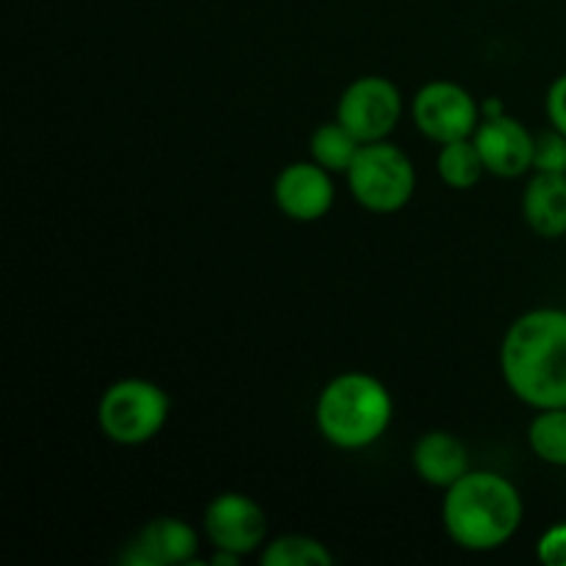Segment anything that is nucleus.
<instances>
[{
	"label": "nucleus",
	"instance_id": "nucleus-1",
	"mask_svg": "<svg viewBox=\"0 0 566 566\" xmlns=\"http://www.w3.org/2000/svg\"><path fill=\"white\" fill-rule=\"evenodd\" d=\"M503 379L536 409L566 407V313L534 310L512 324L501 348Z\"/></svg>",
	"mask_w": 566,
	"mask_h": 566
},
{
	"label": "nucleus",
	"instance_id": "nucleus-2",
	"mask_svg": "<svg viewBox=\"0 0 566 566\" xmlns=\"http://www.w3.org/2000/svg\"><path fill=\"white\" fill-rule=\"evenodd\" d=\"M442 523L464 551H495L517 534L523 497L517 486L497 473H464L448 486Z\"/></svg>",
	"mask_w": 566,
	"mask_h": 566
},
{
	"label": "nucleus",
	"instance_id": "nucleus-3",
	"mask_svg": "<svg viewBox=\"0 0 566 566\" xmlns=\"http://www.w3.org/2000/svg\"><path fill=\"white\" fill-rule=\"evenodd\" d=\"M390 392L368 374H343L332 379L315 407L321 434L346 451H357L379 440L390 426Z\"/></svg>",
	"mask_w": 566,
	"mask_h": 566
},
{
	"label": "nucleus",
	"instance_id": "nucleus-4",
	"mask_svg": "<svg viewBox=\"0 0 566 566\" xmlns=\"http://www.w3.org/2000/svg\"><path fill=\"white\" fill-rule=\"evenodd\" d=\"M346 175L354 199L374 213H396L412 199V160L396 144H363Z\"/></svg>",
	"mask_w": 566,
	"mask_h": 566
},
{
	"label": "nucleus",
	"instance_id": "nucleus-5",
	"mask_svg": "<svg viewBox=\"0 0 566 566\" xmlns=\"http://www.w3.org/2000/svg\"><path fill=\"white\" fill-rule=\"evenodd\" d=\"M169 398L158 385L144 379H122L99 398V429L119 446H142L166 423Z\"/></svg>",
	"mask_w": 566,
	"mask_h": 566
},
{
	"label": "nucleus",
	"instance_id": "nucleus-6",
	"mask_svg": "<svg viewBox=\"0 0 566 566\" xmlns=\"http://www.w3.org/2000/svg\"><path fill=\"white\" fill-rule=\"evenodd\" d=\"M401 119V92L392 81L368 75L354 81L337 105V122L363 144L381 142Z\"/></svg>",
	"mask_w": 566,
	"mask_h": 566
},
{
	"label": "nucleus",
	"instance_id": "nucleus-7",
	"mask_svg": "<svg viewBox=\"0 0 566 566\" xmlns=\"http://www.w3.org/2000/svg\"><path fill=\"white\" fill-rule=\"evenodd\" d=\"M415 125L431 142L451 144L462 142L479 125V108L470 92H464L459 83L434 81L426 83L412 103Z\"/></svg>",
	"mask_w": 566,
	"mask_h": 566
},
{
	"label": "nucleus",
	"instance_id": "nucleus-8",
	"mask_svg": "<svg viewBox=\"0 0 566 566\" xmlns=\"http://www.w3.org/2000/svg\"><path fill=\"white\" fill-rule=\"evenodd\" d=\"M205 534L213 542L216 551L247 556L263 545L269 523H265L263 509L252 497L227 492V495L210 501L208 512H205Z\"/></svg>",
	"mask_w": 566,
	"mask_h": 566
},
{
	"label": "nucleus",
	"instance_id": "nucleus-9",
	"mask_svg": "<svg viewBox=\"0 0 566 566\" xmlns=\"http://www.w3.org/2000/svg\"><path fill=\"white\" fill-rule=\"evenodd\" d=\"M276 205L285 216L296 221H315L329 213L335 202V186H332L329 169L321 164H298L285 166L276 177L274 186Z\"/></svg>",
	"mask_w": 566,
	"mask_h": 566
},
{
	"label": "nucleus",
	"instance_id": "nucleus-10",
	"mask_svg": "<svg viewBox=\"0 0 566 566\" xmlns=\"http://www.w3.org/2000/svg\"><path fill=\"white\" fill-rule=\"evenodd\" d=\"M534 144L531 133L517 119L506 114L486 116L481 127H475V147L484 158L486 171L497 177H520L534 166Z\"/></svg>",
	"mask_w": 566,
	"mask_h": 566
},
{
	"label": "nucleus",
	"instance_id": "nucleus-11",
	"mask_svg": "<svg viewBox=\"0 0 566 566\" xmlns=\"http://www.w3.org/2000/svg\"><path fill=\"white\" fill-rule=\"evenodd\" d=\"M197 531L175 517L149 520L130 542L119 562L125 566H171L197 556Z\"/></svg>",
	"mask_w": 566,
	"mask_h": 566
},
{
	"label": "nucleus",
	"instance_id": "nucleus-12",
	"mask_svg": "<svg viewBox=\"0 0 566 566\" xmlns=\"http://www.w3.org/2000/svg\"><path fill=\"white\" fill-rule=\"evenodd\" d=\"M523 213L536 235H566V175L536 171L523 193Z\"/></svg>",
	"mask_w": 566,
	"mask_h": 566
},
{
	"label": "nucleus",
	"instance_id": "nucleus-13",
	"mask_svg": "<svg viewBox=\"0 0 566 566\" xmlns=\"http://www.w3.org/2000/svg\"><path fill=\"white\" fill-rule=\"evenodd\" d=\"M412 464L431 486H453L468 473V448L448 431H429L412 451Z\"/></svg>",
	"mask_w": 566,
	"mask_h": 566
},
{
	"label": "nucleus",
	"instance_id": "nucleus-14",
	"mask_svg": "<svg viewBox=\"0 0 566 566\" xmlns=\"http://www.w3.org/2000/svg\"><path fill=\"white\" fill-rule=\"evenodd\" d=\"M363 142L348 130L346 125L335 122V125H321L310 138V153H313L315 164H321L329 171H348L354 155L359 153Z\"/></svg>",
	"mask_w": 566,
	"mask_h": 566
},
{
	"label": "nucleus",
	"instance_id": "nucleus-15",
	"mask_svg": "<svg viewBox=\"0 0 566 566\" xmlns=\"http://www.w3.org/2000/svg\"><path fill=\"white\" fill-rule=\"evenodd\" d=\"M484 158H481L475 142L470 144L468 138H462V142L442 144V153L437 158V171H440V177L451 188H473L481 180V175H484Z\"/></svg>",
	"mask_w": 566,
	"mask_h": 566
},
{
	"label": "nucleus",
	"instance_id": "nucleus-16",
	"mask_svg": "<svg viewBox=\"0 0 566 566\" xmlns=\"http://www.w3.org/2000/svg\"><path fill=\"white\" fill-rule=\"evenodd\" d=\"M528 442L542 462L566 468V407L542 409L531 423Z\"/></svg>",
	"mask_w": 566,
	"mask_h": 566
},
{
	"label": "nucleus",
	"instance_id": "nucleus-17",
	"mask_svg": "<svg viewBox=\"0 0 566 566\" xmlns=\"http://www.w3.org/2000/svg\"><path fill=\"white\" fill-rule=\"evenodd\" d=\"M335 558L318 539H310L302 534L280 536L260 556L263 566H329Z\"/></svg>",
	"mask_w": 566,
	"mask_h": 566
},
{
	"label": "nucleus",
	"instance_id": "nucleus-18",
	"mask_svg": "<svg viewBox=\"0 0 566 566\" xmlns=\"http://www.w3.org/2000/svg\"><path fill=\"white\" fill-rule=\"evenodd\" d=\"M534 169L566 175V136L564 133H542L534 144Z\"/></svg>",
	"mask_w": 566,
	"mask_h": 566
},
{
	"label": "nucleus",
	"instance_id": "nucleus-19",
	"mask_svg": "<svg viewBox=\"0 0 566 566\" xmlns=\"http://www.w3.org/2000/svg\"><path fill=\"white\" fill-rule=\"evenodd\" d=\"M536 553H539L542 564L566 566V523L547 531V534L539 539Z\"/></svg>",
	"mask_w": 566,
	"mask_h": 566
},
{
	"label": "nucleus",
	"instance_id": "nucleus-20",
	"mask_svg": "<svg viewBox=\"0 0 566 566\" xmlns=\"http://www.w3.org/2000/svg\"><path fill=\"white\" fill-rule=\"evenodd\" d=\"M547 116H551L553 127L566 136V75L556 77L547 92Z\"/></svg>",
	"mask_w": 566,
	"mask_h": 566
}]
</instances>
